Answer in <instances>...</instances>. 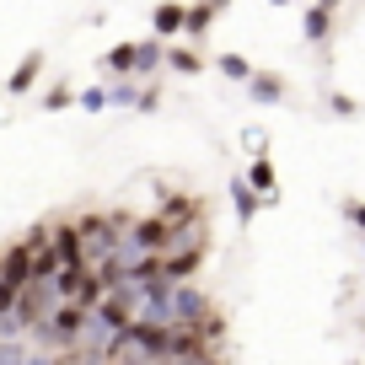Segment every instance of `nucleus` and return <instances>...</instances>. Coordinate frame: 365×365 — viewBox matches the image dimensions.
Returning a JSON list of instances; mask_svg holds the SVG:
<instances>
[{"mask_svg": "<svg viewBox=\"0 0 365 365\" xmlns=\"http://www.w3.org/2000/svg\"><path fill=\"white\" fill-rule=\"evenodd\" d=\"M167 70H172V76H199L205 59H199L194 48H167Z\"/></svg>", "mask_w": 365, "mask_h": 365, "instance_id": "13", "label": "nucleus"}, {"mask_svg": "<svg viewBox=\"0 0 365 365\" xmlns=\"http://www.w3.org/2000/svg\"><path fill=\"white\" fill-rule=\"evenodd\" d=\"M38 333H43V344H81V333H86V312H81V307H59Z\"/></svg>", "mask_w": 365, "mask_h": 365, "instance_id": "3", "label": "nucleus"}, {"mask_svg": "<svg viewBox=\"0 0 365 365\" xmlns=\"http://www.w3.org/2000/svg\"><path fill=\"white\" fill-rule=\"evenodd\" d=\"M205 247H210V237H205V226H199L194 237H182L178 247L161 258V279H167V285H194L199 263H205Z\"/></svg>", "mask_w": 365, "mask_h": 365, "instance_id": "1", "label": "nucleus"}, {"mask_svg": "<svg viewBox=\"0 0 365 365\" xmlns=\"http://www.w3.org/2000/svg\"><path fill=\"white\" fill-rule=\"evenodd\" d=\"M333 113H339V118H354L360 108H354V97H333Z\"/></svg>", "mask_w": 365, "mask_h": 365, "instance_id": "19", "label": "nucleus"}, {"mask_svg": "<svg viewBox=\"0 0 365 365\" xmlns=\"http://www.w3.org/2000/svg\"><path fill=\"white\" fill-rule=\"evenodd\" d=\"M43 65H48V54H43V48H33V54H27L22 65L11 70V81H6V91H16V97H22V91H33V81L43 76Z\"/></svg>", "mask_w": 365, "mask_h": 365, "instance_id": "7", "label": "nucleus"}, {"mask_svg": "<svg viewBox=\"0 0 365 365\" xmlns=\"http://www.w3.org/2000/svg\"><path fill=\"white\" fill-rule=\"evenodd\" d=\"M0 285H11L16 296H27V285H33V247L27 242L0 247Z\"/></svg>", "mask_w": 365, "mask_h": 365, "instance_id": "2", "label": "nucleus"}, {"mask_svg": "<svg viewBox=\"0 0 365 365\" xmlns=\"http://www.w3.org/2000/svg\"><path fill=\"white\" fill-rule=\"evenodd\" d=\"M247 97L263 103V108H274V103H285V81L274 76V70H258V76L247 81Z\"/></svg>", "mask_w": 365, "mask_h": 365, "instance_id": "8", "label": "nucleus"}, {"mask_svg": "<svg viewBox=\"0 0 365 365\" xmlns=\"http://www.w3.org/2000/svg\"><path fill=\"white\" fill-rule=\"evenodd\" d=\"M118 103V86H86L81 91V108L86 113H103V108H113Z\"/></svg>", "mask_w": 365, "mask_h": 365, "instance_id": "14", "label": "nucleus"}, {"mask_svg": "<svg viewBox=\"0 0 365 365\" xmlns=\"http://www.w3.org/2000/svg\"><path fill=\"white\" fill-rule=\"evenodd\" d=\"M135 54H140V43L108 48V54H103V70H108V76H118V81H135Z\"/></svg>", "mask_w": 365, "mask_h": 365, "instance_id": "12", "label": "nucleus"}, {"mask_svg": "<svg viewBox=\"0 0 365 365\" xmlns=\"http://www.w3.org/2000/svg\"><path fill=\"white\" fill-rule=\"evenodd\" d=\"M161 65H167V43H161V38H140V54H135V81L156 76Z\"/></svg>", "mask_w": 365, "mask_h": 365, "instance_id": "9", "label": "nucleus"}, {"mask_svg": "<svg viewBox=\"0 0 365 365\" xmlns=\"http://www.w3.org/2000/svg\"><path fill=\"white\" fill-rule=\"evenodd\" d=\"M360 252H365V242H360Z\"/></svg>", "mask_w": 365, "mask_h": 365, "instance_id": "21", "label": "nucleus"}, {"mask_svg": "<svg viewBox=\"0 0 365 365\" xmlns=\"http://www.w3.org/2000/svg\"><path fill=\"white\" fill-rule=\"evenodd\" d=\"M70 103H81L70 86H48V91H43V108H54V113H59V108H70Z\"/></svg>", "mask_w": 365, "mask_h": 365, "instance_id": "17", "label": "nucleus"}, {"mask_svg": "<svg viewBox=\"0 0 365 365\" xmlns=\"http://www.w3.org/2000/svg\"><path fill=\"white\" fill-rule=\"evenodd\" d=\"M242 182H247L263 205H279V182H274V161H269V156H252V161H247V178H242Z\"/></svg>", "mask_w": 365, "mask_h": 365, "instance_id": "5", "label": "nucleus"}, {"mask_svg": "<svg viewBox=\"0 0 365 365\" xmlns=\"http://www.w3.org/2000/svg\"><path fill=\"white\" fill-rule=\"evenodd\" d=\"M150 33H156V38L188 33V6H156V11H150Z\"/></svg>", "mask_w": 365, "mask_h": 365, "instance_id": "6", "label": "nucleus"}, {"mask_svg": "<svg viewBox=\"0 0 365 365\" xmlns=\"http://www.w3.org/2000/svg\"><path fill=\"white\" fill-rule=\"evenodd\" d=\"M38 365H48V360H38Z\"/></svg>", "mask_w": 365, "mask_h": 365, "instance_id": "20", "label": "nucleus"}, {"mask_svg": "<svg viewBox=\"0 0 365 365\" xmlns=\"http://www.w3.org/2000/svg\"><path fill=\"white\" fill-rule=\"evenodd\" d=\"M215 65H220V76H226V81H252V76H258V70H252L242 54H220Z\"/></svg>", "mask_w": 365, "mask_h": 365, "instance_id": "16", "label": "nucleus"}, {"mask_svg": "<svg viewBox=\"0 0 365 365\" xmlns=\"http://www.w3.org/2000/svg\"><path fill=\"white\" fill-rule=\"evenodd\" d=\"M215 22H220V6H188V33L194 38H205Z\"/></svg>", "mask_w": 365, "mask_h": 365, "instance_id": "15", "label": "nucleus"}, {"mask_svg": "<svg viewBox=\"0 0 365 365\" xmlns=\"http://www.w3.org/2000/svg\"><path fill=\"white\" fill-rule=\"evenodd\" d=\"M231 210H237V220H242V226H252V220H258V210H263V199L252 194V188H247L242 178H231Z\"/></svg>", "mask_w": 365, "mask_h": 365, "instance_id": "11", "label": "nucleus"}, {"mask_svg": "<svg viewBox=\"0 0 365 365\" xmlns=\"http://www.w3.org/2000/svg\"><path fill=\"white\" fill-rule=\"evenodd\" d=\"M333 16H339L333 6H307V11H301V27H307L312 43H328L333 38Z\"/></svg>", "mask_w": 365, "mask_h": 365, "instance_id": "10", "label": "nucleus"}, {"mask_svg": "<svg viewBox=\"0 0 365 365\" xmlns=\"http://www.w3.org/2000/svg\"><path fill=\"white\" fill-rule=\"evenodd\" d=\"M344 220H349V226L365 237V199H344Z\"/></svg>", "mask_w": 365, "mask_h": 365, "instance_id": "18", "label": "nucleus"}, {"mask_svg": "<svg viewBox=\"0 0 365 365\" xmlns=\"http://www.w3.org/2000/svg\"><path fill=\"white\" fill-rule=\"evenodd\" d=\"M54 258H59V269H86V252H81L76 220H54Z\"/></svg>", "mask_w": 365, "mask_h": 365, "instance_id": "4", "label": "nucleus"}]
</instances>
